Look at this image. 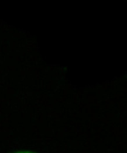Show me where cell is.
Instances as JSON below:
<instances>
[{
    "label": "cell",
    "instance_id": "cell-1",
    "mask_svg": "<svg viewBox=\"0 0 127 153\" xmlns=\"http://www.w3.org/2000/svg\"><path fill=\"white\" fill-rule=\"evenodd\" d=\"M12 153H39L35 151H32V150H17L15 152H14Z\"/></svg>",
    "mask_w": 127,
    "mask_h": 153
}]
</instances>
